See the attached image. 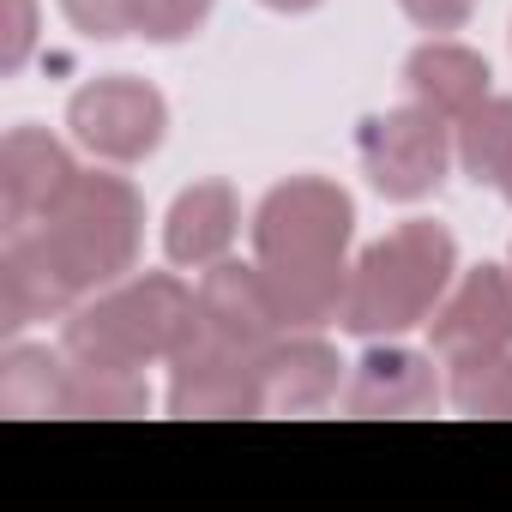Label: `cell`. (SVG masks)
I'll use <instances>...</instances> for the list:
<instances>
[{
	"label": "cell",
	"instance_id": "obj_1",
	"mask_svg": "<svg viewBox=\"0 0 512 512\" xmlns=\"http://www.w3.org/2000/svg\"><path fill=\"white\" fill-rule=\"evenodd\" d=\"M356 229V205L338 181L296 175L272 187L253 211V253H260L266 290L290 332H314L344 320L350 302V266L344 247Z\"/></svg>",
	"mask_w": 512,
	"mask_h": 512
},
{
	"label": "cell",
	"instance_id": "obj_2",
	"mask_svg": "<svg viewBox=\"0 0 512 512\" xmlns=\"http://www.w3.org/2000/svg\"><path fill=\"white\" fill-rule=\"evenodd\" d=\"M452 272H458L452 235L428 217H410L392 235H380L350 266L344 326L362 332V338H398V332L434 320V308L446 302Z\"/></svg>",
	"mask_w": 512,
	"mask_h": 512
},
{
	"label": "cell",
	"instance_id": "obj_3",
	"mask_svg": "<svg viewBox=\"0 0 512 512\" xmlns=\"http://www.w3.org/2000/svg\"><path fill=\"white\" fill-rule=\"evenodd\" d=\"M139 229H145V205L121 175H79L67 187V199L37 229H19V235H31L49 253V266L85 296V290H103L121 272H133Z\"/></svg>",
	"mask_w": 512,
	"mask_h": 512
},
{
	"label": "cell",
	"instance_id": "obj_4",
	"mask_svg": "<svg viewBox=\"0 0 512 512\" xmlns=\"http://www.w3.org/2000/svg\"><path fill=\"white\" fill-rule=\"evenodd\" d=\"M193 326V296L169 278V272H151L139 284H121L85 308L67 314V332H61V350L67 362H85V368H145V362H169L175 344L187 338Z\"/></svg>",
	"mask_w": 512,
	"mask_h": 512
},
{
	"label": "cell",
	"instance_id": "obj_5",
	"mask_svg": "<svg viewBox=\"0 0 512 512\" xmlns=\"http://www.w3.org/2000/svg\"><path fill=\"white\" fill-rule=\"evenodd\" d=\"M362 169L386 199H422L446 181L452 163V121H440L434 109L410 103V109H386L374 121H362Z\"/></svg>",
	"mask_w": 512,
	"mask_h": 512
},
{
	"label": "cell",
	"instance_id": "obj_6",
	"mask_svg": "<svg viewBox=\"0 0 512 512\" xmlns=\"http://www.w3.org/2000/svg\"><path fill=\"white\" fill-rule=\"evenodd\" d=\"M169 368H175V380H169V410L175 416H266L260 362L205 338L199 326H187Z\"/></svg>",
	"mask_w": 512,
	"mask_h": 512
},
{
	"label": "cell",
	"instance_id": "obj_7",
	"mask_svg": "<svg viewBox=\"0 0 512 512\" xmlns=\"http://www.w3.org/2000/svg\"><path fill=\"white\" fill-rule=\"evenodd\" d=\"M163 121H169V109L145 79H97L67 103L73 139L109 163H139L145 151H157Z\"/></svg>",
	"mask_w": 512,
	"mask_h": 512
},
{
	"label": "cell",
	"instance_id": "obj_8",
	"mask_svg": "<svg viewBox=\"0 0 512 512\" xmlns=\"http://www.w3.org/2000/svg\"><path fill=\"white\" fill-rule=\"evenodd\" d=\"M193 326L205 338L253 356V362H260L290 332L284 314H278V302H272V290H266V272L260 266H229V260L205 266V278L193 290Z\"/></svg>",
	"mask_w": 512,
	"mask_h": 512
},
{
	"label": "cell",
	"instance_id": "obj_9",
	"mask_svg": "<svg viewBox=\"0 0 512 512\" xmlns=\"http://www.w3.org/2000/svg\"><path fill=\"white\" fill-rule=\"evenodd\" d=\"M73 181L79 169L61 139H49L43 127H13L0 145V223H7V235L37 229L67 199Z\"/></svg>",
	"mask_w": 512,
	"mask_h": 512
},
{
	"label": "cell",
	"instance_id": "obj_10",
	"mask_svg": "<svg viewBox=\"0 0 512 512\" xmlns=\"http://www.w3.org/2000/svg\"><path fill=\"white\" fill-rule=\"evenodd\" d=\"M434 350L446 362L458 356H488V350H512V266H476L464 272V284L434 308Z\"/></svg>",
	"mask_w": 512,
	"mask_h": 512
},
{
	"label": "cell",
	"instance_id": "obj_11",
	"mask_svg": "<svg viewBox=\"0 0 512 512\" xmlns=\"http://www.w3.org/2000/svg\"><path fill=\"white\" fill-rule=\"evenodd\" d=\"M338 350L314 332H284L266 356H260V380H266V410H320L338 398Z\"/></svg>",
	"mask_w": 512,
	"mask_h": 512
},
{
	"label": "cell",
	"instance_id": "obj_12",
	"mask_svg": "<svg viewBox=\"0 0 512 512\" xmlns=\"http://www.w3.org/2000/svg\"><path fill=\"white\" fill-rule=\"evenodd\" d=\"M434 398H440L434 368L416 350H368L344 392L350 416H428Z\"/></svg>",
	"mask_w": 512,
	"mask_h": 512
},
{
	"label": "cell",
	"instance_id": "obj_13",
	"mask_svg": "<svg viewBox=\"0 0 512 512\" xmlns=\"http://www.w3.org/2000/svg\"><path fill=\"white\" fill-rule=\"evenodd\" d=\"M79 290L49 266V253L31 235H7V253H0V326L25 332L31 320H55L73 314Z\"/></svg>",
	"mask_w": 512,
	"mask_h": 512
},
{
	"label": "cell",
	"instance_id": "obj_14",
	"mask_svg": "<svg viewBox=\"0 0 512 512\" xmlns=\"http://www.w3.org/2000/svg\"><path fill=\"white\" fill-rule=\"evenodd\" d=\"M241 229V205L223 181H193L175 205H169V223H163V247L175 266H217L229 241Z\"/></svg>",
	"mask_w": 512,
	"mask_h": 512
},
{
	"label": "cell",
	"instance_id": "obj_15",
	"mask_svg": "<svg viewBox=\"0 0 512 512\" xmlns=\"http://www.w3.org/2000/svg\"><path fill=\"white\" fill-rule=\"evenodd\" d=\"M404 85L422 109H434L440 121H464L482 97H488V61L458 49V43H422L404 61Z\"/></svg>",
	"mask_w": 512,
	"mask_h": 512
},
{
	"label": "cell",
	"instance_id": "obj_16",
	"mask_svg": "<svg viewBox=\"0 0 512 512\" xmlns=\"http://www.w3.org/2000/svg\"><path fill=\"white\" fill-rule=\"evenodd\" d=\"M452 151L470 181L500 187L512 169V97H482L464 121H452Z\"/></svg>",
	"mask_w": 512,
	"mask_h": 512
},
{
	"label": "cell",
	"instance_id": "obj_17",
	"mask_svg": "<svg viewBox=\"0 0 512 512\" xmlns=\"http://www.w3.org/2000/svg\"><path fill=\"white\" fill-rule=\"evenodd\" d=\"M67 350H13L0 362V410L7 416H61Z\"/></svg>",
	"mask_w": 512,
	"mask_h": 512
},
{
	"label": "cell",
	"instance_id": "obj_18",
	"mask_svg": "<svg viewBox=\"0 0 512 512\" xmlns=\"http://www.w3.org/2000/svg\"><path fill=\"white\" fill-rule=\"evenodd\" d=\"M145 380L133 368H85L67 362V392H61V416H139L145 410Z\"/></svg>",
	"mask_w": 512,
	"mask_h": 512
},
{
	"label": "cell",
	"instance_id": "obj_19",
	"mask_svg": "<svg viewBox=\"0 0 512 512\" xmlns=\"http://www.w3.org/2000/svg\"><path fill=\"white\" fill-rule=\"evenodd\" d=\"M211 0H139V37L151 43H181L205 25Z\"/></svg>",
	"mask_w": 512,
	"mask_h": 512
},
{
	"label": "cell",
	"instance_id": "obj_20",
	"mask_svg": "<svg viewBox=\"0 0 512 512\" xmlns=\"http://www.w3.org/2000/svg\"><path fill=\"white\" fill-rule=\"evenodd\" d=\"M61 13L97 43H115V37L139 31V0H61Z\"/></svg>",
	"mask_w": 512,
	"mask_h": 512
},
{
	"label": "cell",
	"instance_id": "obj_21",
	"mask_svg": "<svg viewBox=\"0 0 512 512\" xmlns=\"http://www.w3.org/2000/svg\"><path fill=\"white\" fill-rule=\"evenodd\" d=\"M7 7V37H0V67L19 73L25 55H31V37H37V7L31 0H0Z\"/></svg>",
	"mask_w": 512,
	"mask_h": 512
},
{
	"label": "cell",
	"instance_id": "obj_22",
	"mask_svg": "<svg viewBox=\"0 0 512 512\" xmlns=\"http://www.w3.org/2000/svg\"><path fill=\"white\" fill-rule=\"evenodd\" d=\"M398 7H404L422 31H458V25L470 19L476 0H398Z\"/></svg>",
	"mask_w": 512,
	"mask_h": 512
},
{
	"label": "cell",
	"instance_id": "obj_23",
	"mask_svg": "<svg viewBox=\"0 0 512 512\" xmlns=\"http://www.w3.org/2000/svg\"><path fill=\"white\" fill-rule=\"evenodd\" d=\"M266 7H278V13H308V7H320V0H266Z\"/></svg>",
	"mask_w": 512,
	"mask_h": 512
},
{
	"label": "cell",
	"instance_id": "obj_24",
	"mask_svg": "<svg viewBox=\"0 0 512 512\" xmlns=\"http://www.w3.org/2000/svg\"><path fill=\"white\" fill-rule=\"evenodd\" d=\"M506 416H512V362H506Z\"/></svg>",
	"mask_w": 512,
	"mask_h": 512
},
{
	"label": "cell",
	"instance_id": "obj_25",
	"mask_svg": "<svg viewBox=\"0 0 512 512\" xmlns=\"http://www.w3.org/2000/svg\"><path fill=\"white\" fill-rule=\"evenodd\" d=\"M500 193H506V199H512V169H506V181H500Z\"/></svg>",
	"mask_w": 512,
	"mask_h": 512
}]
</instances>
